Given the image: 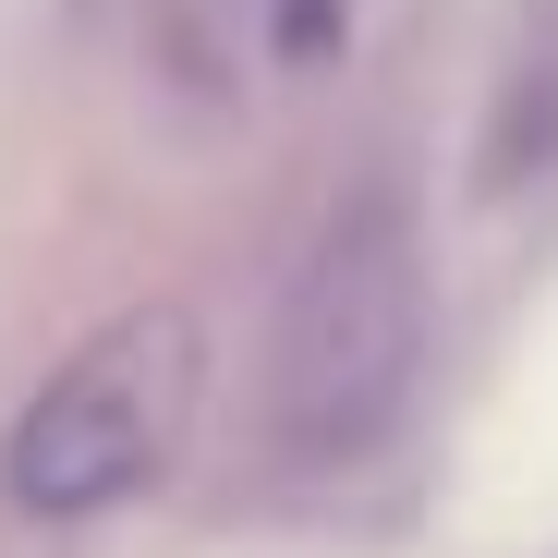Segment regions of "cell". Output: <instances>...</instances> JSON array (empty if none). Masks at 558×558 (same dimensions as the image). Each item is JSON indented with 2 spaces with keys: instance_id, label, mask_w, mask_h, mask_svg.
Wrapping results in <instances>:
<instances>
[{
  "instance_id": "cell-1",
  "label": "cell",
  "mask_w": 558,
  "mask_h": 558,
  "mask_svg": "<svg viewBox=\"0 0 558 558\" xmlns=\"http://www.w3.org/2000/svg\"><path fill=\"white\" fill-rule=\"evenodd\" d=\"M425 340H437V255L401 182L340 195L279 292L267 340V449L292 474H364L413 389H425Z\"/></svg>"
},
{
  "instance_id": "cell-2",
  "label": "cell",
  "mask_w": 558,
  "mask_h": 558,
  "mask_svg": "<svg viewBox=\"0 0 558 558\" xmlns=\"http://www.w3.org/2000/svg\"><path fill=\"white\" fill-rule=\"evenodd\" d=\"M207 401V340L182 304H134L85 340L61 377L13 413V449H0V498L25 522H110L122 498H146L182 437H195Z\"/></svg>"
},
{
  "instance_id": "cell-3",
  "label": "cell",
  "mask_w": 558,
  "mask_h": 558,
  "mask_svg": "<svg viewBox=\"0 0 558 558\" xmlns=\"http://www.w3.org/2000/svg\"><path fill=\"white\" fill-rule=\"evenodd\" d=\"M352 0H158V61L195 98H267L328 61Z\"/></svg>"
}]
</instances>
